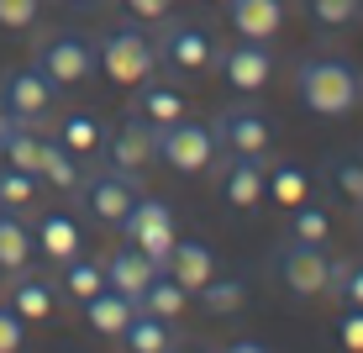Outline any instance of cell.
<instances>
[{
    "label": "cell",
    "mask_w": 363,
    "mask_h": 353,
    "mask_svg": "<svg viewBox=\"0 0 363 353\" xmlns=\"http://www.w3.org/2000/svg\"><path fill=\"white\" fill-rule=\"evenodd\" d=\"M295 100L311 116H347L363 100V80H358L353 64L316 53V58H300L295 64Z\"/></svg>",
    "instance_id": "6da1fadb"
},
{
    "label": "cell",
    "mask_w": 363,
    "mask_h": 353,
    "mask_svg": "<svg viewBox=\"0 0 363 353\" xmlns=\"http://www.w3.org/2000/svg\"><path fill=\"white\" fill-rule=\"evenodd\" d=\"M32 64L43 69L58 90H74V85H84L100 69V48H95V37H84V32H53V37L37 43Z\"/></svg>",
    "instance_id": "7a4b0ae2"
},
{
    "label": "cell",
    "mask_w": 363,
    "mask_h": 353,
    "mask_svg": "<svg viewBox=\"0 0 363 353\" xmlns=\"http://www.w3.org/2000/svg\"><path fill=\"white\" fill-rule=\"evenodd\" d=\"M153 48H158V64L174 69V74H206V69H216V53H221L211 27L179 21V16H164V32H158Z\"/></svg>",
    "instance_id": "3957f363"
},
{
    "label": "cell",
    "mask_w": 363,
    "mask_h": 353,
    "mask_svg": "<svg viewBox=\"0 0 363 353\" xmlns=\"http://www.w3.org/2000/svg\"><path fill=\"white\" fill-rule=\"evenodd\" d=\"M79 206H84V217H95L100 227H121V217L143 200V180L137 174H121V169H95V174H84L79 180Z\"/></svg>",
    "instance_id": "277c9868"
},
{
    "label": "cell",
    "mask_w": 363,
    "mask_h": 353,
    "mask_svg": "<svg viewBox=\"0 0 363 353\" xmlns=\"http://www.w3.org/2000/svg\"><path fill=\"white\" fill-rule=\"evenodd\" d=\"M211 132H216L221 158H258V163H264L269 148H274V121L253 106V100H242V106H227L216 121H211Z\"/></svg>",
    "instance_id": "5b68a950"
},
{
    "label": "cell",
    "mask_w": 363,
    "mask_h": 353,
    "mask_svg": "<svg viewBox=\"0 0 363 353\" xmlns=\"http://www.w3.org/2000/svg\"><path fill=\"white\" fill-rule=\"evenodd\" d=\"M216 158H221V148H216V132L211 127H200L190 116L158 127V163H169L174 174H211Z\"/></svg>",
    "instance_id": "8992f818"
},
{
    "label": "cell",
    "mask_w": 363,
    "mask_h": 353,
    "mask_svg": "<svg viewBox=\"0 0 363 353\" xmlns=\"http://www.w3.org/2000/svg\"><path fill=\"white\" fill-rule=\"evenodd\" d=\"M95 48H100V69H106L111 85H143V80H153V69H158L153 37H143L137 27H111Z\"/></svg>",
    "instance_id": "52a82bcc"
},
{
    "label": "cell",
    "mask_w": 363,
    "mask_h": 353,
    "mask_svg": "<svg viewBox=\"0 0 363 353\" xmlns=\"http://www.w3.org/2000/svg\"><path fill=\"white\" fill-rule=\"evenodd\" d=\"M121 243H132V248H143L147 259L164 269V259L174 254V243H179V227H174V206L169 200H158V195H143L137 206L121 217Z\"/></svg>",
    "instance_id": "ba28073f"
},
{
    "label": "cell",
    "mask_w": 363,
    "mask_h": 353,
    "mask_svg": "<svg viewBox=\"0 0 363 353\" xmlns=\"http://www.w3.org/2000/svg\"><path fill=\"white\" fill-rule=\"evenodd\" d=\"M274 269H279V280H284L290 295L316 300V295H327L332 254H327V243H300V237H290V243L279 248V259H274Z\"/></svg>",
    "instance_id": "9c48e42d"
},
{
    "label": "cell",
    "mask_w": 363,
    "mask_h": 353,
    "mask_svg": "<svg viewBox=\"0 0 363 353\" xmlns=\"http://www.w3.org/2000/svg\"><path fill=\"white\" fill-rule=\"evenodd\" d=\"M0 100L11 106V116H16L21 127H37V132H43V121L53 116L58 85L48 80L37 64H27V69H11L6 80H0Z\"/></svg>",
    "instance_id": "30bf717a"
},
{
    "label": "cell",
    "mask_w": 363,
    "mask_h": 353,
    "mask_svg": "<svg viewBox=\"0 0 363 353\" xmlns=\"http://www.w3.org/2000/svg\"><path fill=\"white\" fill-rule=\"evenodd\" d=\"M100 153H106L111 169L137 174V180H143L147 163H158V127H153V121H143V116L132 111L116 132H106V148H100Z\"/></svg>",
    "instance_id": "8fae6325"
},
{
    "label": "cell",
    "mask_w": 363,
    "mask_h": 353,
    "mask_svg": "<svg viewBox=\"0 0 363 353\" xmlns=\"http://www.w3.org/2000/svg\"><path fill=\"white\" fill-rule=\"evenodd\" d=\"M216 69H221V80H227L232 90L258 95L274 80V53H269V43H242V37H237V48H221L216 53Z\"/></svg>",
    "instance_id": "7c38bea8"
},
{
    "label": "cell",
    "mask_w": 363,
    "mask_h": 353,
    "mask_svg": "<svg viewBox=\"0 0 363 353\" xmlns=\"http://www.w3.org/2000/svg\"><path fill=\"white\" fill-rule=\"evenodd\" d=\"M227 21L242 43H274L284 32V0H227Z\"/></svg>",
    "instance_id": "4fadbf2b"
},
{
    "label": "cell",
    "mask_w": 363,
    "mask_h": 353,
    "mask_svg": "<svg viewBox=\"0 0 363 353\" xmlns=\"http://www.w3.org/2000/svg\"><path fill=\"white\" fill-rule=\"evenodd\" d=\"M164 274H174V280H179V285L195 295V290L206 285V280H216V274H221L216 248L200 243V237H179V243H174V254L164 259Z\"/></svg>",
    "instance_id": "5bb4252c"
},
{
    "label": "cell",
    "mask_w": 363,
    "mask_h": 353,
    "mask_svg": "<svg viewBox=\"0 0 363 353\" xmlns=\"http://www.w3.org/2000/svg\"><path fill=\"white\" fill-rule=\"evenodd\" d=\"M153 274H158V264L132 243H121L116 254L106 259V285L116 290V295H127V300H143V290L153 285Z\"/></svg>",
    "instance_id": "9a60e30c"
},
{
    "label": "cell",
    "mask_w": 363,
    "mask_h": 353,
    "mask_svg": "<svg viewBox=\"0 0 363 353\" xmlns=\"http://www.w3.org/2000/svg\"><path fill=\"white\" fill-rule=\"evenodd\" d=\"M269 195V169L258 158H227V174H221V200L232 211H253L258 200Z\"/></svg>",
    "instance_id": "2e32d148"
},
{
    "label": "cell",
    "mask_w": 363,
    "mask_h": 353,
    "mask_svg": "<svg viewBox=\"0 0 363 353\" xmlns=\"http://www.w3.org/2000/svg\"><path fill=\"white\" fill-rule=\"evenodd\" d=\"M6 306L16 311L21 322H48V317L58 311V290H53V280L21 269L16 280H11V300H6Z\"/></svg>",
    "instance_id": "e0dca14e"
},
{
    "label": "cell",
    "mask_w": 363,
    "mask_h": 353,
    "mask_svg": "<svg viewBox=\"0 0 363 353\" xmlns=\"http://www.w3.org/2000/svg\"><path fill=\"white\" fill-rule=\"evenodd\" d=\"M132 111H137L143 121H153V127H169V121L184 116V95L174 90V85L143 80V85H132Z\"/></svg>",
    "instance_id": "ac0fdd59"
},
{
    "label": "cell",
    "mask_w": 363,
    "mask_h": 353,
    "mask_svg": "<svg viewBox=\"0 0 363 353\" xmlns=\"http://www.w3.org/2000/svg\"><path fill=\"white\" fill-rule=\"evenodd\" d=\"M37 254L43 259H53V264H69V259H79V227H74V217H64V211H48L43 222H37Z\"/></svg>",
    "instance_id": "d6986e66"
},
{
    "label": "cell",
    "mask_w": 363,
    "mask_h": 353,
    "mask_svg": "<svg viewBox=\"0 0 363 353\" xmlns=\"http://www.w3.org/2000/svg\"><path fill=\"white\" fill-rule=\"evenodd\" d=\"M84 306V322L95 327L100 337H121L127 332V322L137 317V300H127V295H116V290H100V295H90V300H79Z\"/></svg>",
    "instance_id": "ffe728a7"
},
{
    "label": "cell",
    "mask_w": 363,
    "mask_h": 353,
    "mask_svg": "<svg viewBox=\"0 0 363 353\" xmlns=\"http://www.w3.org/2000/svg\"><path fill=\"white\" fill-rule=\"evenodd\" d=\"M37 254V237L32 227L21 222V211H0V269L6 274H21Z\"/></svg>",
    "instance_id": "44dd1931"
},
{
    "label": "cell",
    "mask_w": 363,
    "mask_h": 353,
    "mask_svg": "<svg viewBox=\"0 0 363 353\" xmlns=\"http://www.w3.org/2000/svg\"><path fill=\"white\" fill-rule=\"evenodd\" d=\"M37 180H43V185H53V190H64V195H74V190H79V180H84V169H79V158H74L69 148L58 143V137H43Z\"/></svg>",
    "instance_id": "7402d4cb"
},
{
    "label": "cell",
    "mask_w": 363,
    "mask_h": 353,
    "mask_svg": "<svg viewBox=\"0 0 363 353\" xmlns=\"http://www.w3.org/2000/svg\"><path fill=\"white\" fill-rule=\"evenodd\" d=\"M121 343H127V353H169L179 337H174V327L164 317H153V311L137 306V317L127 322V332H121Z\"/></svg>",
    "instance_id": "603a6c76"
},
{
    "label": "cell",
    "mask_w": 363,
    "mask_h": 353,
    "mask_svg": "<svg viewBox=\"0 0 363 353\" xmlns=\"http://www.w3.org/2000/svg\"><path fill=\"white\" fill-rule=\"evenodd\" d=\"M53 137L69 148L74 158H90V153H100V148H106V127H100L90 111H69V116L58 121V132H53Z\"/></svg>",
    "instance_id": "cb8c5ba5"
},
{
    "label": "cell",
    "mask_w": 363,
    "mask_h": 353,
    "mask_svg": "<svg viewBox=\"0 0 363 353\" xmlns=\"http://www.w3.org/2000/svg\"><path fill=\"white\" fill-rule=\"evenodd\" d=\"M137 306L153 311V317H164V322H179V317H184V306H190V290L174 280V274L158 269V274H153V285L143 290V300H137Z\"/></svg>",
    "instance_id": "d4e9b609"
},
{
    "label": "cell",
    "mask_w": 363,
    "mask_h": 353,
    "mask_svg": "<svg viewBox=\"0 0 363 353\" xmlns=\"http://www.w3.org/2000/svg\"><path fill=\"white\" fill-rule=\"evenodd\" d=\"M37 158H43V132L37 127H11L0 137V163L21 174H37Z\"/></svg>",
    "instance_id": "484cf974"
},
{
    "label": "cell",
    "mask_w": 363,
    "mask_h": 353,
    "mask_svg": "<svg viewBox=\"0 0 363 353\" xmlns=\"http://www.w3.org/2000/svg\"><path fill=\"white\" fill-rule=\"evenodd\" d=\"M200 295V311H206V317H232V311H242V300H247V285L242 280H206L195 290Z\"/></svg>",
    "instance_id": "4316f807"
},
{
    "label": "cell",
    "mask_w": 363,
    "mask_h": 353,
    "mask_svg": "<svg viewBox=\"0 0 363 353\" xmlns=\"http://www.w3.org/2000/svg\"><path fill=\"white\" fill-rule=\"evenodd\" d=\"M300 11L311 16V27L321 32H342L363 16V0H300Z\"/></svg>",
    "instance_id": "83f0119b"
},
{
    "label": "cell",
    "mask_w": 363,
    "mask_h": 353,
    "mask_svg": "<svg viewBox=\"0 0 363 353\" xmlns=\"http://www.w3.org/2000/svg\"><path fill=\"white\" fill-rule=\"evenodd\" d=\"M306 195H311V174L300 169V163H279V169H269V200H274V206L295 211Z\"/></svg>",
    "instance_id": "f1b7e54d"
},
{
    "label": "cell",
    "mask_w": 363,
    "mask_h": 353,
    "mask_svg": "<svg viewBox=\"0 0 363 353\" xmlns=\"http://www.w3.org/2000/svg\"><path fill=\"white\" fill-rule=\"evenodd\" d=\"M37 190H43L37 174H21V169H6V163H0V211H32Z\"/></svg>",
    "instance_id": "f546056e"
},
{
    "label": "cell",
    "mask_w": 363,
    "mask_h": 353,
    "mask_svg": "<svg viewBox=\"0 0 363 353\" xmlns=\"http://www.w3.org/2000/svg\"><path fill=\"white\" fill-rule=\"evenodd\" d=\"M327 295L342 300V306H363V259H332Z\"/></svg>",
    "instance_id": "4dcf8cb0"
},
{
    "label": "cell",
    "mask_w": 363,
    "mask_h": 353,
    "mask_svg": "<svg viewBox=\"0 0 363 353\" xmlns=\"http://www.w3.org/2000/svg\"><path fill=\"white\" fill-rule=\"evenodd\" d=\"M64 290L74 300H90L106 290V264H95V259H69L64 264Z\"/></svg>",
    "instance_id": "1f68e13d"
},
{
    "label": "cell",
    "mask_w": 363,
    "mask_h": 353,
    "mask_svg": "<svg viewBox=\"0 0 363 353\" xmlns=\"http://www.w3.org/2000/svg\"><path fill=\"white\" fill-rule=\"evenodd\" d=\"M290 232L300 237V243H327L332 237V217L321 206H311V200H300L295 217H290Z\"/></svg>",
    "instance_id": "d6a6232c"
},
{
    "label": "cell",
    "mask_w": 363,
    "mask_h": 353,
    "mask_svg": "<svg viewBox=\"0 0 363 353\" xmlns=\"http://www.w3.org/2000/svg\"><path fill=\"white\" fill-rule=\"evenodd\" d=\"M43 16V0H0V32H27Z\"/></svg>",
    "instance_id": "836d02e7"
},
{
    "label": "cell",
    "mask_w": 363,
    "mask_h": 353,
    "mask_svg": "<svg viewBox=\"0 0 363 353\" xmlns=\"http://www.w3.org/2000/svg\"><path fill=\"white\" fill-rule=\"evenodd\" d=\"M327 174H332V185L353 200V206H363V163H358V158H337Z\"/></svg>",
    "instance_id": "e575fe53"
},
{
    "label": "cell",
    "mask_w": 363,
    "mask_h": 353,
    "mask_svg": "<svg viewBox=\"0 0 363 353\" xmlns=\"http://www.w3.org/2000/svg\"><path fill=\"white\" fill-rule=\"evenodd\" d=\"M21 343H27V322L11 306H0V353H21Z\"/></svg>",
    "instance_id": "d590c367"
},
{
    "label": "cell",
    "mask_w": 363,
    "mask_h": 353,
    "mask_svg": "<svg viewBox=\"0 0 363 353\" xmlns=\"http://www.w3.org/2000/svg\"><path fill=\"white\" fill-rule=\"evenodd\" d=\"M337 337H342L347 353H363V306H347L342 322H337Z\"/></svg>",
    "instance_id": "8d00e7d4"
},
{
    "label": "cell",
    "mask_w": 363,
    "mask_h": 353,
    "mask_svg": "<svg viewBox=\"0 0 363 353\" xmlns=\"http://www.w3.org/2000/svg\"><path fill=\"white\" fill-rule=\"evenodd\" d=\"M121 6H127L137 21H164V16H174V0H121Z\"/></svg>",
    "instance_id": "74e56055"
},
{
    "label": "cell",
    "mask_w": 363,
    "mask_h": 353,
    "mask_svg": "<svg viewBox=\"0 0 363 353\" xmlns=\"http://www.w3.org/2000/svg\"><path fill=\"white\" fill-rule=\"evenodd\" d=\"M221 353H269L264 343H253V337H237V343H227Z\"/></svg>",
    "instance_id": "f35d334b"
},
{
    "label": "cell",
    "mask_w": 363,
    "mask_h": 353,
    "mask_svg": "<svg viewBox=\"0 0 363 353\" xmlns=\"http://www.w3.org/2000/svg\"><path fill=\"white\" fill-rule=\"evenodd\" d=\"M11 127H21V121H16V116H11V106H6V100H0V137H6Z\"/></svg>",
    "instance_id": "ab89813d"
},
{
    "label": "cell",
    "mask_w": 363,
    "mask_h": 353,
    "mask_svg": "<svg viewBox=\"0 0 363 353\" xmlns=\"http://www.w3.org/2000/svg\"><path fill=\"white\" fill-rule=\"evenodd\" d=\"M169 353H211V348H200V343H174Z\"/></svg>",
    "instance_id": "60d3db41"
},
{
    "label": "cell",
    "mask_w": 363,
    "mask_h": 353,
    "mask_svg": "<svg viewBox=\"0 0 363 353\" xmlns=\"http://www.w3.org/2000/svg\"><path fill=\"white\" fill-rule=\"evenodd\" d=\"M79 6H100V0H79Z\"/></svg>",
    "instance_id": "b9f144b4"
},
{
    "label": "cell",
    "mask_w": 363,
    "mask_h": 353,
    "mask_svg": "<svg viewBox=\"0 0 363 353\" xmlns=\"http://www.w3.org/2000/svg\"><path fill=\"white\" fill-rule=\"evenodd\" d=\"M211 6H227V0H211Z\"/></svg>",
    "instance_id": "7bdbcfd3"
},
{
    "label": "cell",
    "mask_w": 363,
    "mask_h": 353,
    "mask_svg": "<svg viewBox=\"0 0 363 353\" xmlns=\"http://www.w3.org/2000/svg\"><path fill=\"white\" fill-rule=\"evenodd\" d=\"M358 211H363V206H358Z\"/></svg>",
    "instance_id": "ee69618b"
}]
</instances>
